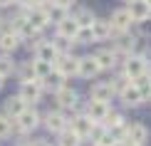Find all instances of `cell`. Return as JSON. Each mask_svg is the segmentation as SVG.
I'll return each mask as SVG.
<instances>
[{
	"label": "cell",
	"instance_id": "1",
	"mask_svg": "<svg viewBox=\"0 0 151 146\" xmlns=\"http://www.w3.org/2000/svg\"><path fill=\"white\" fill-rule=\"evenodd\" d=\"M42 117L40 111L35 109V106H25V111L20 117L12 119V131H17V134H30V131H35L37 126H40Z\"/></svg>",
	"mask_w": 151,
	"mask_h": 146
},
{
	"label": "cell",
	"instance_id": "2",
	"mask_svg": "<svg viewBox=\"0 0 151 146\" xmlns=\"http://www.w3.org/2000/svg\"><path fill=\"white\" fill-rule=\"evenodd\" d=\"M146 69H149V62H146V57H141V55H131V57H127V60L122 62V72L127 74L131 82L144 77Z\"/></svg>",
	"mask_w": 151,
	"mask_h": 146
},
{
	"label": "cell",
	"instance_id": "3",
	"mask_svg": "<svg viewBox=\"0 0 151 146\" xmlns=\"http://www.w3.org/2000/svg\"><path fill=\"white\" fill-rule=\"evenodd\" d=\"M131 15H129V10L127 8H116V10H111V15H109V25H111V40H114L116 35H122V32H129L131 30Z\"/></svg>",
	"mask_w": 151,
	"mask_h": 146
},
{
	"label": "cell",
	"instance_id": "4",
	"mask_svg": "<svg viewBox=\"0 0 151 146\" xmlns=\"http://www.w3.org/2000/svg\"><path fill=\"white\" fill-rule=\"evenodd\" d=\"M40 124L45 126L50 134H62V131L70 126V122H67V117H65V111H60V109L47 111L45 117H42V122H40Z\"/></svg>",
	"mask_w": 151,
	"mask_h": 146
},
{
	"label": "cell",
	"instance_id": "5",
	"mask_svg": "<svg viewBox=\"0 0 151 146\" xmlns=\"http://www.w3.org/2000/svg\"><path fill=\"white\" fill-rule=\"evenodd\" d=\"M42 92H45V89H42V84H40L37 79H32V82H20V92H17V97H20L27 106H30V104L35 106L37 101L42 99Z\"/></svg>",
	"mask_w": 151,
	"mask_h": 146
},
{
	"label": "cell",
	"instance_id": "6",
	"mask_svg": "<svg viewBox=\"0 0 151 146\" xmlns=\"http://www.w3.org/2000/svg\"><path fill=\"white\" fill-rule=\"evenodd\" d=\"M55 104H57V109L60 111H65V109H74V106L79 104V97H77V92L72 89L70 84H65L62 89H57L55 92Z\"/></svg>",
	"mask_w": 151,
	"mask_h": 146
},
{
	"label": "cell",
	"instance_id": "7",
	"mask_svg": "<svg viewBox=\"0 0 151 146\" xmlns=\"http://www.w3.org/2000/svg\"><path fill=\"white\" fill-rule=\"evenodd\" d=\"M57 72L62 74V77H77V67H79V57L77 55H60L57 60H55V65H52Z\"/></svg>",
	"mask_w": 151,
	"mask_h": 146
},
{
	"label": "cell",
	"instance_id": "8",
	"mask_svg": "<svg viewBox=\"0 0 151 146\" xmlns=\"http://www.w3.org/2000/svg\"><path fill=\"white\" fill-rule=\"evenodd\" d=\"M146 141H149V126L141 122H129L127 124V144L146 146Z\"/></svg>",
	"mask_w": 151,
	"mask_h": 146
},
{
	"label": "cell",
	"instance_id": "9",
	"mask_svg": "<svg viewBox=\"0 0 151 146\" xmlns=\"http://www.w3.org/2000/svg\"><path fill=\"white\" fill-rule=\"evenodd\" d=\"M25 15H27V22L32 25L35 30H47L50 25V15H47V8H42V5H35V8H30V10H25Z\"/></svg>",
	"mask_w": 151,
	"mask_h": 146
},
{
	"label": "cell",
	"instance_id": "10",
	"mask_svg": "<svg viewBox=\"0 0 151 146\" xmlns=\"http://www.w3.org/2000/svg\"><path fill=\"white\" fill-rule=\"evenodd\" d=\"M94 60H97V65H99L102 72H111V69H116V65H119V55L111 47L97 50V52H94Z\"/></svg>",
	"mask_w": 151,
	"mask_h": 146
},
{
	"label": "cell",
	"instance_id": "11",
	"mask_svg": "<svg viewBox=\"0 0 151 146\" xmlns=\"http://www.w3.org/2000/svg\"><path fill=\"white\" fill-rule=\"evenodd\" d=\"M111 97H116V94H114V89H111V82L109 79L94 82V84L89 87V99H94V101H106V104H109Z\"/></svg>",
	"mask_w": 151,
	"mask_h": 146
},
{
	"label": "cell",
	"instance_id": "12",
	"mask_svg": "<svg viewBox=\"0 0 151 146\" xmlns=\"http://www.w3.org/2000/svg\"><path fill=\"white\" fill-rule=\"evenodd\" d=\"M99 72H102V69H99L97 60H94V55H84V57H79L77 77H82V79H94Z\"/></svg>",
	"mask_w": 151,
	"mask_h": 146
},
{
	"label": "cell",
	"instance_id": "13",
	"mask_svg": "<svg viewBox=\"0 0 151 146\" xmlns=\"http://www.w3.org/2000/svg\"><path fill=\"white\" fill-rule=\"evenodd\" d=\"M92 126H94V122H92L89 117H87V114H74V117H72V122H70V129H72L74 134L82 139V141H84V139H89Z\"/></svg>",
	"mask_w": 151,
	"mask_h": 146
},
{
	"label": "cell",
	"instance_id": "14",
	"mask_svg": "<svg viewBox=\"0 0 151 146\" xmlns=\"http://www.w3.org/2000/svg\"><path fill=\"white\" fill-rule=\"evenodd\" d=\"M109 109H111V106L106 104V101H94V99H89V101L84 104V114H87V117L92 119L94 124H102V122H104V117H106V111H109Z\"/></svg>",
	"mask_w": 151,
	"mask_h": 146
},
{
	"label": "cell",
	"instance_id": "15",
	"mask_svg": "<svg viewBox=\"0 0 151 146\" xmlns=\"http://www.w3.org/2000/svg\"><path fill=\"white\" fill-rule=\"evenodd\" d=\"M89 30H92L94 42H106V40H111V25H109V20H104V17H94V22L89 25Z\"/></svg>",
	"mask_w": 151,
	"mask_h": 146
},
{
	"label": "cell",
	"instance_id": "16",
	"mask_svg": "<svg viewBox=\"0 0 151 146\" xmlns=\"http://www.w3.org/2000/svg\"><path fill=\"white\" fill-rule=\"evenodd\" d=\"M20 45H22V40L17 32H12V30H3L0 32V52L3 55H12Z\"/></svg>",
	"mask_w": 151,
	"mask_h": 146
},
{
	"label": "cell",
	"instance_id": "17",
	"mask_svg": "<svg viewBox=\"0 0 151 146\" xmlns=\"http://www.w3.org/2000/svg\"><path fill=\"white\" fill-rule=\"evenodd\" d=\"M127 10H129V15H131V20H134V22L151 17V8H149L146 0H134V3H127Z\"/></svg>",
	"mask_w": 151,
	"mask_h": 146
},
{
	"label": "cell",
	"instance_id": "18",
	"mask_svg": "<svg viewBox=\"0 0 151 146\" xmlns=\"http://www.w3.org/2000/svg\"><path fill=\"white\" fill-rule=\"evenodd\" d=\"M119 99H122V104L129 106V109H134V106H141V104H144L141 92H139V87H136V84H129L127 89L119 94Z\"/></svg>",
	"mask_w": 151,
	"mask_h": 146
},
{
	"label": "cell",
	"instance_id": "19",
	"mask_svg": "<svg viewBox=\"0 0 151 146\" xmlns=\"http://www.w3.org/2000/svg\"><path fill=\"white\" fill-rule=\"evenodd\" d=\"M25 101L17 97V94H10L8 99H5V104H3V111H5V117H10V119H15V117H20V114L25 111Z\"/></svg>",
	"mask_w": 151,
	"mask_h": 146
},
{
	"label": "cell",
	"instance_id": "20",
	"mask_svg": "<svg viewBox=\"0 0 151 146\" xmlns=\"http://www.w3.org/2000/svg\"><path fill=\"white\" fill-rule=\"evenodd\" d=\"M35 60L52 62V65H55V60H57V52H55V47H52V42H50V40H40V42L35 45Z\"/></svg>",
	"mask_w": 151,
	"mask_h": 146
},
{
	"label": "cell",
	"instance_id": "21",
	"mask_svg": "<svg viewBox=\"0 0 151 146\" xmlns=\"http://www.w3.org/2000/svg\"><path fill=\"white\" fill-rule=\"evenodd\" d=\"M40 84H42V89H52V92H57V89H62V87L67 84V79L62 77V74L57 72V69H52V72H50L47 77L40 82Z\"/></svg>",
	"mask_w": 151,
	"mask_h": 146
},
{
	"label": "cell",
	"instance_id": "22",
	"mask_svg": "<svg viewBox=\"0 0 151 146\" xmlns=\"http://www.w3.org/2000/svg\"><path fill=\"white\" fill-rule=\"evenodd\" d=\"M77 30H79V25L74 22L70 15H67V17H65L62 22H57V35H60V37H67V40H74Z\"/></svg>",
	"mask_w": 151,
	"mask_h": 146
},
{
	"label": "cell",
	"instance_id": "23",
	"mask_svg": "<svg viewBox=\"0 0 151 146\" xmlns=\"http://www.w3.org/2000/svg\"><path fill=\"white\" fill-rule=\"evenodd\" d=\"M70 17L79 25V27H89V25L94 22V12H92L89 8H74Z\"/></svg>",
	"mask_w": 151,
	"mask_h": 146
},
{
	"label": "cell",
	"instance_id": "24",
	"mask_svg": "<svg viewBox=\"0 0 151 146\" xmlns=\"http://www.w3.org/2000/svg\"><path fill=\"white\" fill-rule=\"evenodd\" d=\"M17 69V62L12 60V55H0V77L8 79L10 74H15Z\"/></svg>",
	"mask_w": 151,
	"mask_h": 146
},
{
	"label": "cell",
	"instance_id": "25",
	"mask_svg": "<svg viewBox=\"0 0 151 146\" xmlns=\"http://www.w3.org/2000/svg\"><path fill=\"white\" fill-rule=\"evenodd\" d=\"M109 82H111V89H114V94H116V97H119V94H122L124 89H127L129 84H134V82H131L127 74L122 72V69H119V72H116V77H111Z\"/></svg>",
	"mask_w": 151,
	"mask_h": 146
},
{
	"label": "cell",
	"instance_id": "26",
	"mask_svg": "<svg viewBox=\"0 0 151 146\" xmlns=\"http://www.w3.org/2000/svg\"><path fill=\"white\" fill-rule=\"evenodd\" d=\"M52 69H55V67H52V62L32 60V72H35V79H37V82H42V79H45L50 72H52Z\"/></svg>",
	"mask_w": 151,
	"mask_h": 146
},
{
	"label": "cell",
	"instance_id": "27",
	"mask_svg": "<svg viewBox=\"0 0 151 146\" xmlns=\"http://www.w3.org/2000/svg\"><path fill=\"white\" fill-rule=\"evenodd\" d=\"M102 124L106 126V129H114V126H122V124H127V119H124V114H122V111H116V109H109Z\"/></svg>",
	"mask_w": 151,
	"mask_h": 146
},
{
	"label": "cell",
	"instance_id": "28",
	"mask_svg": "<svg viewBox=\"0 0 151 146\" xmlns=\"http://www.w3.org/2000/svg\"><path fill=\"white\" fill-rule=\"evenodd\" d=\"M60 136V141H57V146H82V139L74 134V131L70 129V126H67L65 131H62V134H57Z\"/></svg>",
	"mask_w": 151,
	"mask_h": 146
},
{
	"label": "cell",
	"instance_id": "29",
	"mask_svg": "<svg viewBox=\"0 0 151 146\" xmlns=\"http://www.w3.org/2000/svg\"><path fill=\"white\" fill-rule=\"evenodd\" d=\"M50 42H52V47H55V52H57V57L60 55H72V45H74V42L72 40H67V37H55V40H50Z\"/></svg>",
	"mask_w": 151,
	"mask_h": 146
},
{
	"label": "cell",
	"instance_id": "30",
	"mask_svg": "<svg viewBox=\"0 0 151 146\" xmlns=\"http://www.w3.org/2000/svg\"><path fill=\"white\" fill-rule=\"evenodd\" d=\"M45 8H47L50 22H55V25H57V22H62V20H65V17H67V15H70V12H67L65 8H60V5H55V3H47Z\"/></svg>",
	"mask_w": 151,
	"mask_h": 146
},
{
	"label": "cell",
	"instance_id": "31",
	"mask_svg": "<svg viewBox=\"0 0 151 146\" xmlns=\"http://www.w3.org/2000/svg\"><path fill=\"white\" fill-rule=\"evenodd\" d=\"M15 74H17V79H20V82H32V79H35L32 62H22V65L15 69Z\"/></svg>",
	"mask_w": 151,
	"mask_h": 146
},
{
	"label": "cell",
	"instance_id": "32",
	"mask_svg": "<svg viewBox=\"0 0 151 146\" xmlns=\"http://www.w3.org/2000/svg\"><path fill=\"white\" fill-rule=\"evenodd\" d=\"M72 42H74V45H92V42H94V37H92V30H89V27H79Z\"/></svg>",
	"mask_w": 151,
	"mask_h": 146
},
{
	"label": "cell",
	"instance_id": "33",
	"mask_svg": "<svg viewBox=\"0 0 151 146\" xmlns=\"http://www.w3.org/2000/svg\"><path fill=\"white\" fill-rule=\"evenodd\" d=\"M136 87H139V92H141V99L144 101H151V82H149V77L146 74H144V77H139L134 82Z\"/></svg>",
	"mask_w": 151,
	"mask_h": 146
},
{
	"label": "cell",
	"instance_id": "34",
	"mask_svg": "<svg viewBox=\"0 0 151 146\" xmlns=\"http://www.w3.org/2000/svg\"><path fill=\"white\" fill-rule=\"evenodd\" d=\"M10 134H12V119L0 114V139H8Z\"/></svg>",
	"mask_w": 151,
	"mask_h": 146
},
{
	"label": "cell",
	"instance_id": "35",
	"mask_svg": "<svg viewBox=\"0 0 151 146\" xmlns=\"http://www.w3.org/2000/svg\"><path fill=\"white\" fill-rule=\"evenodd\" d=\"M136 32H139V37H151V17L136 22Z\"/></svg>",
	"mask_w": 151,
	"mask_h": 146
},
{
	"label": "cell",
	"instance_id": "36",
	"mask_svg": "<svg viewBox=\"0 0 151 146\" xmlns=\"http://www.w3.org/2000/svg\"><path fill=\"white\" fill-rule=\"evenodd\" d=\"M50 3H55V5H60V8H65L67 12H70V10L74 8V3H77V0H50Z\"/></svg>",
	"mask_w": 151,
	"mask_h": 146
},
{
	"label": "cell",
	"instance_id": "37",
	"mask_svg": "<svg viewBox=\"0 0 151 146\" xmlns=\"http://www.w3.org/2000/svg\"><path fill=\"white\" fill-rule=\"evenodd\" d=\"M30 146H52V144H50V141H45V139H35V141L30 144Z\"/></svg>",
	"mask_w": 151,
	"mask_h": 146
},
{
	"label": "cell",
	"instance_id": "38",
	"mask_svg": "<svg viewBox=\"0 0 151 146\" xmlns=\"http://www.w3.org/2000/svg\"><path fill=\"white\" fill-rule=\"evenodd\" d=\"M15 5V0H0V8H12Z\"/></svg>",
	"mask_w": 151,
	"mask_h": 146
},
{
	"label": "cell",
	"instance_id": "39",
	"mask_svg": "<svg viewBox=\"0 0 151 146\" xmlns=\"http://www.w3.org/2000/svg\"><path fill=\"white\" fill-rule=\"evenodd\" d=\"M32 3H35V5H42V8H45V5L50 3V0H32Z\"/></svg>",
	"mask_w": 151,
	"mask_h": 146
},
{
	"label": "cell",
	"instance_id": "40",
	"mask_svg": "<svg viewBox=\"0 0 151 146\" xmlns=\"http://www.w3.org/2000/svg\"><path fill=\"white\" fill-rule=\"evenodd\" d=\"M111 146H129V144H127V141H114Z\"/></svg>",
	"mask_w": 151,
	"mask_h": 146
},
{
	"label": "cell",
	"instance_id": "41",
	"mask_svg": "<svg viewBox=\"0 0 151 146\" xmlns=\"http://www.w3.org/2000/svg\"><path fill=\"white\" fill-rule=\"evenodd\" d=\"M3 27H5V17L0 15V32H3Z\"/></svg>",
	"mask_w": 151,
	"mask_h": 146
},
{
	"label": "cell",
	"instance_id": "42",
	"mask_svg": "<svg viewBox=\"0 0 151 146\" xmlns=\"http://www.w3.org/2000/svg\"><path fill=\"white\" fill-rule=\"evenodd\" d=\"M3 87H5V77H0V89H3Z\"/></svg>",
	"mask_w": 151,
	"mask_h": 146
},
{
	"label": "cell",
	"instance_id": "43",
	"mask_svg": "<svg viewBox=\"0 0 151 146\" xmlns=\"http://www.w3.org/2000/svg\"><path fill=\"white\" fill-rule=\"evenodd\" d=\"M124 3H134V0H124Z\"/></svg>",
	"mask_w": 151,
	"mask_h": 146
},
{
	"label": "cell",
	"instance_id": "44",
	"mask_svg": "<svg viewBox=\"0 0 151 146\" xmlns=\"http://www.w3.org/2000/svg\"><path fill=\"white\" fill-rule=\"evenodd\" d=\"M146 3H149V8H151V0H146Z\"/></svg>",
	"mask_w": 151,
	"mask_h": 146
},
{
	"label": "cell",
	"instance_id": "45",
	"mask_svg": "<svg viewBox=\"0 0 151 146\" xmlns=\"http://www.w3.org/2000/svg\"><path fill=\"white\" fill-rule=\"evenodd\" d=\"M129 146H139V144H129Z\"/></svg>",
	"mask_w": 151,
	"mask_h": 146
}]
</instances>
